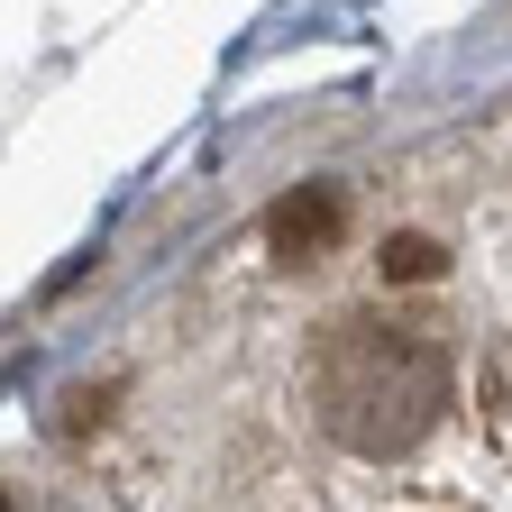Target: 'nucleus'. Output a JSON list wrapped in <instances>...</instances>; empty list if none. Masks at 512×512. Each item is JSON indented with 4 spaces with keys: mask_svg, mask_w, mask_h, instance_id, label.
Returning a JSON list of instances; mask_svg holds the SVG:
<instances>
[{
    "mask_svg": "<svg viewBox=\"0 0 512 512\" xmlns=\"http://www.w3.org/2000/svg\"><path fill=\"white\" fill-rule=\"evenodd\" d=\"M302 394H311V421L330 430L357 458H412V448L439 430L448 412V348L403 330V320H330L302 366Z\"/></svg>",
    "mask_w": 512,
    "mask_h": 512,
    "instance_id": "1",
    "label": "nucleus"
},
{
    "mask_svg": "<svg viewBox=\"0 0 512 512\" xmlns=\"http://www.w3.org/2000/svg\"><path fill=\"white\" fill-rule=\"evenodd\" d=\"M375 266H384V284H430V275L448 266V247H439V238H421V229H394Z\"/></svg>",
    "mask_w": 512,
    "mask_h": 512,
    "instance_id": "3",
    "label": "nucleus"
},
{
    "mask_svg": "<svg viewBox=\"0 0 512 512\" xmlns=\"http://www.w3.org/2000/svg\"><path fill=\"white\" fill-rule=\"evenodd\" d=\"M339 238H348V192L339 183H293L266 211V256L275 266H311V256H330Z\"/></svg>",
    "mask_w": 512,
    "mask_h": 512,
    "instance_id": "2",
    "label": "nucleus"
}]
</instances>
